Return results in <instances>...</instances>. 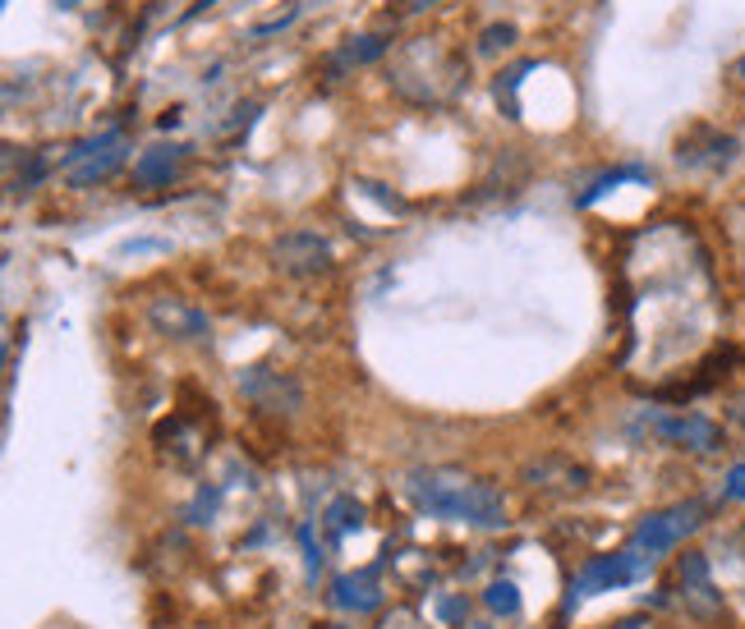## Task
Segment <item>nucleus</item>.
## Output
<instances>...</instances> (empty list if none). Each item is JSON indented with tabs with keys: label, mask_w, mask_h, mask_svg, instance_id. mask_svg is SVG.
<instances>
[{
	"label": "nucleus",
	"mask_w": 745,
	"mask_h": 629,
	"mask_svg": "<svg viewBox=\"0 0 745 629\" xmlns=\"http://www.w3.org/2000/svg\"><path fill=\"white\" fill-rule=\"evenodd\" d=\"M405 501L428 514V520H451V524H474V529H507V497L460 468H414L401 483Z\"/></svg>",
	"instance_id": "nucleus-1"
},
{
	"label": "nucleus",
	"mask_w": 745,
	"mask_h": 629,
	"mask_svg": "<svg viewBox=\"0 0 745 629\" xmlns=\"http://www.w3.org/2000/svg\"><path fill=\"white\" fill-rule=\"evenodd\" d=\"M705 524H709V506H705V501H676V506H667V510L645 514V520L630 529V547L645 551L649 560H659L663 551L682 547L686 537L699 533Z\"/></svg>",
	"instance_id": "nucleus-2"
},
{
	"label": "nucleus",
	"mask_w": 745,
	"mask_h": 629,
	"mask_svg": "<svg viewBox=\"0 0 745 629\" xmlns=\"http://www.w3.org/2000/svg\"><path fill=\"white\" fill-rule=\"evenodd\" d=\"M649 570H653V560H649L645 551H635V547H626V551H612V556H594V560H584V570L576 574V583H571V597H566V606H561V612L571 616L584 597H594V593H612V589H626V583L645 579Z\"/></svg>",
	"instance_id": "nucleus-3"
},
{
	"label": "nucleus",
	"mask_w": 745,
	"mask_h": 629,
	"mask_svg": "<svg viewBox=\"0 0 745 629\" xmlns=\"http://www.w3.org/2000/svg\"><path fill=\"white\" fill-rule=\"evenodd\" d=\"M235 387H239V395H245L249 404H258V410L272 414V418H295L304 410V387H299L291 372H276L268 364L239 368Z\"/></svg>",
	"instance_id": "nucleus-4"
},
{
	"label": "nucleus",
	"mask_w": 745,
	"mask_h": 629,
	"mask_svg": "<svg viewBox=\"0 0 745 629\" xmlns=\"http://www.w3.org/2000/svg\"><path fill=\"white\" fill-rule=\"evenodd\" d=\"M272 262L286 276H327L336 258H332V244L318 230H286L272 244Z\"/></svg>",
	"instance_id": "nucleus-5"
},
{
	"label": "nucleus",
	"mask_w": 745,
	"mask_h": 629,
	"mask_svg": "<svg viewBox=\"0 0 745 629\" xmlns=\"http://www.w3.org/2000/svg\"><path fill=\"white\" fill-rule=\"evenodd\" d=\"M649 432L690 455H718L722 451V428L705 414H653Z\"/></svg>",
	"instance_id": "nucleus-6"
},
{
	"label": "nucleus",
	"mask_w": 745,
	"mask_h": 629,
	"mask_svg": "<svg viewBox=\"0 0 745 629\" xmlns=\"http://www.w3.org/2000/svg\"><path fill=\"white\" fill-rule=\"evenodd\" d=\"M147 322L157 327L166 341H185V345H203V341H212V318L203 308H193V304H185V299H152L147 304Z\"/></svg>",
	"instance_id": "nucleus-7"
},
{
	"label": "nucleus",
	"mask_w": 745,
	"mask_h": 629,
	"mask_svg": "<svg viewBox=\"0 0 745 629\" xmlns=\"http://www.w3.org/2000/svg\"><path fill=\"white\" fill-rule=\"evenodd\" d=\"M524 483L534 491H557V497H576V491H589L594 474L576 460H561V455H543V460H530L524 464Z\"/></svg>",
	"instance_id": "nucleus-8"
},
{
	"label": "nucleus",
	"mask_w": 745,
	"mask_h": 629,
	"mask_svg": "<svg viewBox=\"0 0 745 629\" xmlns=\"http://www.w3.org/2000/svg\"><path fill=\"white\" fill-rule=\"evenodd\" d=\"M736 139L732 133H718L709 124H699L690 139H682V147H676V162H682L686 170H728L736 162Z\"/></svg>",
	"instance_id": "nucleus-9"
},
{
	"label": "nucleus",
	"mask_w": 745,
	"mask_h": 629,
	"mask_svg": "<svg viewBox=\"0 0 745 629\" xmlns=\"http://www.w3.org/2000/svg\"><path fill=\"white\" fill-rule=\"evenodd\" d=\"M185 162H189V147L185 143H157V147H147V152H139V162H134V185L139 189H166L170 179H180Z\"/></svg>",
	"instance_id": "nucleus-10"
},
{
	"label": "nucleus",
	"mask_w": 745,
	"mask_h": 629,
	"mask_svg": "<svg viewBox=\"0 0 745 629\" xmlns=\"http://www.w3.org/2000/svg\"><path fill=\"white\" fill-rule=\"evenodd\" d=\"M129 147L116 143L106 152H87V156H64V179H70L74 189H93V185H106L111 175H120Z\"/></svg>",
	"instance_id": "nucleus-11"
},
{
	"label": "nucleus",
	"mask_w": 745,
	"mask_h": 629,
	"mask_svg": "<svg viewBox=\"0 0 745 629\" xmlns=\"http://www.w3.org/2000/svg\"><path fill=\"white\" fill-rule=\"evenodd\" d=\"M332 606H341V612H378L382 606V583H378V570H355V574H341L332 583Z\"/></svg>",
	"instance_id": "nucleus-12"
},
{
	"label": "nucleus",
	"mask_w": 745,
	"mask_h": 629,
	"mask_svg": "<svg viewBox=\"0 0 745 629\" xmlns=\"http://www.w3.org/2000/svg\"><path fill=\"white\" fill-rule=\"evenodd\" d=\"M391 51V33H364V37H350L345 47L327 60V79H341L345 70H359V64H372V60H382Z\"/></svg>",
	"instance_id": "nucleus-13"
},
{
	"label": "nucleus",
	"mask_w": 745,
	"mask_h": 629,
	"mask_svg": "<svg viewBox=\"0 0 745 629\" xmlns=\"http://www.w3.org/2000/svg\"><path fill=\"white\" fill-rule=\"evenodd\" d=\"M322 524L332 529V537H345V533H359L364 529V506L355 497H336L332 506L322 510Z\"/></svg>",
	"instance_id": "nucleus-14"
},
{
	"label": "nucleus",
	"mask_w": 745,
	"mask_h": 629,
	"mask_svg": "<svg viewBox=\"0 0 745 629\" xmlns=\"http://www.w3.org/2000/svg\"><path fill=\"white\" fill-rule=\"evenodd\" d=\"M682 602L695 620H718L722 616V593L713 583H695V589H682Z\"/></svg>",
	"instance_id": "nucleus-15"
},
{
	"label": "nucleus",
	"mask_w": 745,
	"mask_h": 629,
	"mask_svg": "<svg viewBox=\"0 0 745 629\" xmlns=\"http://www.w3.org/2000/svg\"><path fill=\"white\" fill-rule=\"evenodd\" d=\"M484 606L493 616H520V589L511 579H493L484 589Z\"/></svg>",
	"instance_id": "nucleus-16"
},
{
	"label": "nucleus",
	"mask_w": 745,
	"mask_h": 629,
	"mask_svg": "<svg viewBox=\"0 0 745 629\" xmlns=\"http://www.w3.org/2000/svg\"><path fill=\"white\" fill-rule=\"evenodd\" d=\"M534 70V60H520L516 70H507L497 79V102H507V116L511 120H520V102H516V93H520V83H524V74Z\"/></svg>",
	"instance_id": "nucleus-17"
},
{
	"label": "nucleus",
	"mask_w": 745,
	"mask_h": 629,
	"mask_svg": "<svg viewBox=\"0 0 745 629\" xmlns=\"http://www.w3.org/2000/svg\"><path fill=\"white\" fill-rule=\"evenodd\" d=\"M676 579H682V589H695V583H713V566L705 551H686L676 560Z\"/></svg>",
	"instance_id": "nucleus-18"
},
{
	"label": "nucleus",
	"mask_w": 745,
	"mask_h": 629,
	"mask_svg": "<svg viewBox=\"0 0 745 629\" xmlns=\"http://www.w3.org/2000/svg\"><path fill=\"white\" fill-rule=\"evenodd\" d=\"M626 179H640V185H645V179H649V175H645L640 166H626V170H612V175H603V179H599V185H594V189H584V193L576 198V207H589V202H599V198H603L607 189H617V185H626Z\"/></svg>",
	"instance_id": "nucleus-19"
},
{
	"label": "nucleus",
	"mask_w": 745,
	"mask_h": 629,
	"mask_svg": "<svg viewBox=\"0 0 745 629\" xmlns=\"http://www.w3.org/2000/svg\"><path fill=\"white\" fill-rule=\"evenodd\" d=\"M216 506H222V487H199V497H193V506L185 510V520L189 524H212V514H216Z\"/></svg>",
	"instance_id": "nucleus-20"
},
{
	"label": "nucleus",
	"mask_w": 745,
	"mask_h": 629,
	"mask_svg": "<svg viewBox=\"0 0 745 629\" xmlns=\"http://www.w3.org/2000/svg\"><path fill=\"white\" fill-rule=\"evenodd\" d=\"M299 547H304V570H309V579H318L322 570V547L314 537V524H299Z\"/></svg>",
	"instance_id": "nucleus-21"
},
{
	"label": "nucleus",
	"mask_w": 745,
	"mask_h": 629,
	"mask_svg": "<svg viewBox=\"0 0 745 629\" xmlns=\"http://www.w3.org/2000/svg\"><path fill=\"white\" fill-rule=\"evenodd\" d=\"M511 41H516V28H511V24H493L484 37H478V51L493 56V51H507Z\"/></svg>",
	"instance_id": "nucleus-22"
},
{
	"label": "nucleus",
	"mask_w": 745,
	"mask_h": 629,
	"mask_svg": "<svg viewBox=\"0 0 745 629\" xmlns=\"http://www.w3.org/2000/svg\"><path fill=\"white\" fill-rule=\"evenodd\" d=\"M437 616H442L447 625H460L470 616V602L465 597H442V602H437Z\"/></svg>",
	"instance_id": "nucleus-23"
},
{
	"label": "nucleus",
	"mask_w": 745,
	"mask_h": 629,
	"mask_svg": "<svg viewBox=\"0 0 745 629\" xmlns=\"http://www.w3.org/2000/svg\"><path fill=\"white\" fill-rule=\"evenodd\" d=\"M359 193H368L372 202H382V207H387V212H405V202H401L397 193H387L382 185H368V179H359Z\"/></svg>",
	"instance_id": "nucleus-24"
},
{
	"label": "nucleus",
	"mask_w": 745,
	"mask_h": 629,
	"mask_svg": "<svg viewBox=\"0 0 745 629\" xmlns=\"http://www.w3.org/2000/svg\"><path fill=\"white\" fill-rule=\"evenodd\" d=\"M295 19H299V5H291L286 14H276V19H268V24H258V28H253V37H272V33H286V28L295 24Z\"/></svg>",
	"instance_id": "nucleus-25"
},
{
	"label": "nucleus",
	"mask_w": 745,
	"mask_h": 629,
	"mask_svg": "<svg viewBox=\"0 0 745 629\" xmlns=\"http://www.w3.org/2000/svg\"><path fill=\"white\" fill-rule=\"evenodd\" d=\"M722 491H728V501H745V464H732L728 478H722Z\"/></svg>",
	"instance_id": "nucleus-26"
},
{
	"label": "nucleus",
	"mask_w": 745,
	"mask_h": 629,
	"mask_svg": "<svg viewBox=\"0 0 745 629\" xmlns=\"http://www.w3.org/2000/svg\"><path fill=\"white\" fill-rule=\"evenodd\" d=\"M134 253H166V244L162 239H129V244H120V258H134Z\"/></svg>",
	"instance_id": "nucleus-27"
},
{
	"label": "nucleus",
	"mask_w": 745,
	"mask_h": 629,
	"mask_svg": "<svg viewBox=\"0 0 745 629\" xmlns=\"http://www.w3.org/2000/svg\"><path fill=\"white\" fill-rule=\"evenodd\" d=\"M728 418L736 423V428H745V391H736V395H732V404H728Z\"/></svg>",
	"instance_id": "nucleus-28"
},
{
	"label": "nucleus",
	"mask_w": 745,
	"mask_h": 629,
	"mask_svg": "<svg viewBox=\"0 0 745 629\" xmlns=\"http://www.w3.org/2000/svg\"><path fill=\"white\" fill-rule=\"evenodd\" d=\"M212 5H216V0H193V5L185 10V24H189V19H199L203 10H212Z\"/></svg>",
	"instance_id": "nucleus-29"
},
{
	"label": "nucleus",
	"mask_w": 745,
	"mask_h": 629,
	"mask_svg": "<svg viewBox=\"0 0 745 629\" xmlns=\"http://www.w3.org/2000/svg\"><path fill=\"white\" fill-rule=\"evenodd\" d=\"M428 5H437V0H405V10H410V14H419V10H428Z\"/></svg>",
	"instance_id": "nucleus-30"
},
{
	"label": "nucleus",
	"mask_w": 745,
	"mask_h": 629,
	"mask_svg": "<svg viewBox=\"0 0 745 629\" xmlns=\"http://www.w3.org/2000/svg\"><path fill=\"white\" fill-rule=\"evenodd\" d=\"M736 79H741V83H745V56H741V60H736Z\"/></svg>",
	"instance_id": "nucleus-31"
},
{
	"label": "nucleus",
	"mask_w": 745,
	"mask_h": 629,
	"mask_svg": "<svg viewBox=\"0 0 745 629\" xmlns=\"http://www.w3.org/2000/svg\"><path fill=\"white\" fill-rule=\"evenodd\" d=\"M736 543H741V547H745V524H741V529H736Z\"/></svg>",
	"instance_id": "nucleus-32"
},
{
	"label": "nucleus",
	"mask_w": 745,
	"mask_h": 629,
	"mask_svg": "<svg viewBox=\"0 0 745 629\" xmlns=\"http://www.w3.org/2000/svg\"><path fill=\"white\" fill-rule=\"evenodd\" d=\"M60 5H64V10H74V5H79V0H60Z\"/></svg>",
	"instance_id": "nucleus-33"
},
{
	"label": "nucleus",
	"mask_w": 745,
	"mask_h": 629,
	"mask_svg": "<svg viewBox=\"0 0 745 629\" xmlns=\"http://www.w3.org/2000/svg\"><path fill=\"white\" fill-rule=\"evenodd\" d=\"M318 629H341V625H318Z\"/></svg>",
	"instance_id": "nucleus-34"
}]
</instances>
